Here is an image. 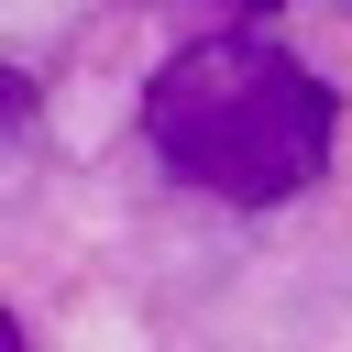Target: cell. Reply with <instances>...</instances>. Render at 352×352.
I'll use <instances>...</instances> for the list:
<instances>
[{
	"label": "cell",
	"mask_w": 352,
	"mask_h": 352,
	"mask_svg": "<svg viewBox=\"0 0 352 352\" xmlns=\"http://www.w3.org/2000/svg\"><path fill=\"white\" fill-rule=\"evenodd\" d=\"M143 143L209 198L275 209L330 165V88L264 33H198L187 55L154 66Z\"/></svg>",
	"instance_id": "cell-1"
},
{
	"label": "cell",
	"mask_w": 352,
	"mask_h": 352,
	"mask_svg": "<svg viewBox=\"0 0 352 352\" xmlns=\"http://www.w3.org/2000/svg\"><path fill=\"white\" fill-rule=\"evenodd\" d=\"M22 121H33V77H22V66H0V143H11Z\"/></svg>",
	"instance_id": "cell-2"
},
{
	"label": "cell",
	"mask_w": 352,
	"mask_h": 352,
	"mask_svg": "<svg viewBox=\"0 0 352 352\" xmlns=\"http://www.w3.org/2000/svg\"><path fill=\"white\" fill-rule=\"evenodd\" d=\"M0 352H22V330H11V308H0Z\"/></svg>",
	"instance_id": "cell-3"
}]
</instances>
